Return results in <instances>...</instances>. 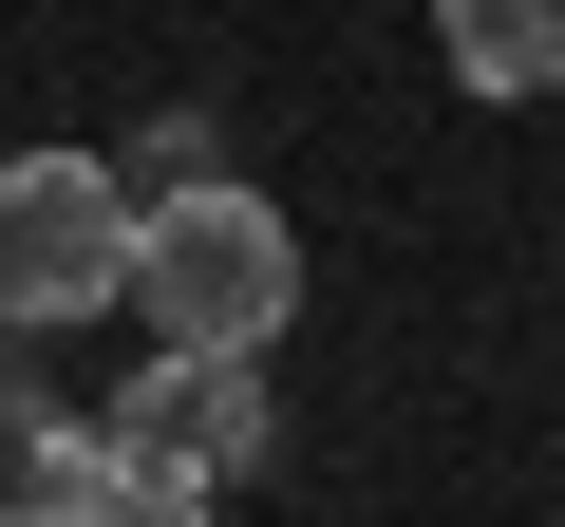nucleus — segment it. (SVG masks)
Here are the masks:
<instances>
[{"instance_id": "2", "label": "nucleus", "mask_w": 565, "mask_h": 527, "mask_svg": "<svg viewBox=\"0 0 565 527\" xmlns=\"http://www.w3.org/2000/svg\"><path fill=\"white\" fill-rule=\"evenodd\" d=\"M132 302V189L95 151H0V340H57Z\"/></svg>"}, {"instance_id": "1", "label": "nucleus", "mask_w": 565, "mask_h": 527, "mask_svg": "<svg viewBox=\"0 0 565 527\" xmlns=\"http://www.w3.org/2000/svg\"><path fill=\"white\" fill-rule=\"evenodd\" d=\"M132 321L151 340H207V358H264L302 321V226H282L245 170H189L132 207Z\"/></svg>"}, {"instance_id": "6", "label": "nucleus", "mask_w": 565, "mask_h": 527, "mask_svg": "<svg viewBox=\"0 0 565 527\" xmlns=\"http://www.w3.org/2000/svg\"><path fill=\"white\" fill-rule=\"evenodd\" d=\"M189 170H226V151H207V114H189V95H170V114H151V132H132V170H114V189H132V207H151V189H189Z\"/></svg>"}, {"instance_id": "4", "label": "nucleus", "mask_w": 565, "mask_h": 527, "mask_svg": "<svg viewBox=\"0 0 565 527\" xmlns=\"http://www.w3.org/2000/svg\"><path fill=\"white\" fill-rule=\"evenodd\" d=\"M0 527H114V452L57 433L20 377H0Z\"/></svg>"}, {"instance_id": "5", "label": "nucleus", "mask_w": 565, "mask_h": 527, "mask_svg": "<svg viewBox=\"0 0 565 527\" xmlns=\"http://www.w3.org/2000/svg\"><path fill=\"white\" fill-rule=\"evenodd\" d=\"M434 57L490 114H527V95H565V0H434Z\"/></svg>"}, {"instance_id": "3", "label": "nucleus", "mask_w": 565, "mask_h": 527, "mask_svg": "<svg viewBox=\"0 0 565 527\" xmlns=\"http://www.w3.org/2000/svg\"><path fill=\"white\" fill-rule=\"evenodd\" d=\"M95 452H114V527H189V508H226V452H207V415H189V358H151V377L95 415Z\"/></svg>"}]
</instances>
